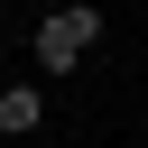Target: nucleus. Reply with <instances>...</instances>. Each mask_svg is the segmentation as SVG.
Instances as JSON below:
<instances>
[{
	"label": "nucleus",
	"instance_id": "f257e3e1",
	"mask_svg": "<svg viewBox=\"0 0 148 148\" xmlns=\"http://www.w3.org/2000/svg\"><path fill=\"white\" fill-rule=\"evenodd\" d=\"M92 46H102V9L92 0H65V9L37 18V74H74V56H92Z\"/></svg>",
	"mask_w": 148,
	"mask_h": 148
},
{
	"label": "nucleus",
	"instance_id": "f03ea898",
	"mask_svg": "<svg viewBox=\"0 0 148 148\" xmlns=\"http://www.w3.org/2000/svg\"><path fill=\"white\" fill-rule=\"evenodd\" d=\"M37 120H46V92L37 83H0V139H28Z\"/></svg>",
	"mask_w": 148,
	"mask_h": 148
}]
</instances>
